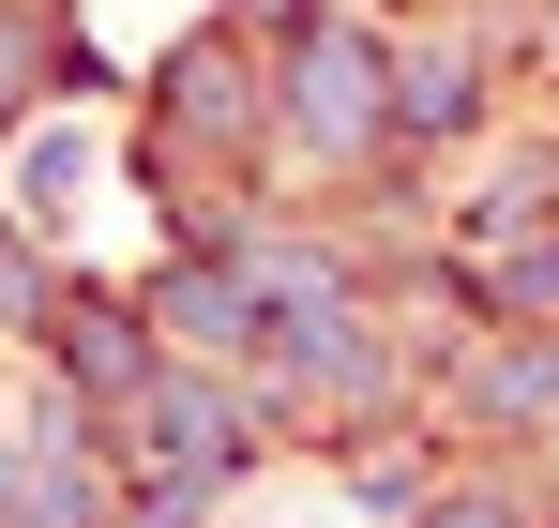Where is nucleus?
<instances>
[{"label": "nucleus", "mask_w": 559, "mask_h": 528, "mask_svg": "<svg viewBox=\"0 0 559 528\" xmlns=\"http://www.w3.org/2000/svg\"><path fill=\"white\" fill-rule=\"evenodd\" d=\"M302 121H318V136H364V121H378V61H364V46H333V31L302 46Z\"/></svg>", "instance_id": "1"}, {"label": "nucleus", "mask_w": 559, "mask_h": 528, "mask_svg": "<svg viewBox=\"0 0 559 528\" xmlns=\"http://www.w3.org/2000/svg\"><path fill=\"white\" fill-rule=\"evenodd\" d=\"M167 333H197V348H242V287H227V272H182V287H167Z\"/></svg>", "instance_id": "3"}, {"label": "nucleus", "mask_w": 559, "mask_h": 528, "mask_svg": "<svg viewBox=\"0 0 559 528\" xmlns=\"http://www.w3.org/2000/svg\"><path fill=\"white\" fill-rule=\"evenodd\" d=\"M15 76H31V15H0V106H15Z\"/></svg>", "instance_id": "4"}, {"label": "nucleus", "mask_w": 559, "mask_h": 528, "mask_svg": "<svg viewBox=\"0 0 559 528\" xmlns=\"http://www.w3.org/2000/svg\"><path fill=\"white\" fill-rule=\"evenodd\" d=\"M152 439H167L182 483H212V468H227V408H212V393H152Z\"/></svg>", "instance_id": "2"}, {"label": "nucleus", "mask_w": 559, "mask_h": 528, "mask_svg": "<svg viewBox=\"0 0 559 528\" xmlns=\"http://www.w3.org/2000/svg\"><path fill=\"white\" fill-rule=\"evenodd\" d=\"M439 528H514V514H499V499H454V514H439Z\"/></svg>", "instance_id": "5"}]
</instances>
